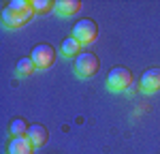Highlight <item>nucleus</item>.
<instances>
[{
	"instance_id": "nucleus-4",
	"label": "nucleus",
	"mask_w": 160,
	"mask_h": 154,
	"mask_svg": "<svg viewBox=\"0 0 160 154\" xmlns=\"http://www.w3.org/2000/svg\"><path fill=\"white\" fill-rule=\"evenodd\" d=\"M73 37L81 43V45H88V43H94V38L98 37V26L94 19H81L77 22L73 28Z\"/></svg>"
},
{
	"instance_id": "nucleus-8",
	"label": "nucleus",
	"mask_w": 160,
	"mask_h": 154,
	"mask_svg": "<svg viewBox=\"0 0 160 154\" xmlns=\"http://www.w3.org/2000/svg\"><path fill=\"white\" fill-rule=\"evenodd\" d=\"M34 146L30 143L28 137H13L7 146V154H32Z\"/></svg>"
},
{
	"instance_id": "nucleus-10",
	"label": "nucleus",
	"mask_w": 160,
	"mask_h": 154,
	"mask_svg": "<svg viewBox=\"0 0 160 154\" xmlns=\"http://www.w3.org/2000/svg\"><path fill=\"white\" fill-rule=\"evenodd\" d=\"M79 47H81V43L77 41L75 37H68V38H64L62 41V56H66V58H71V56H79Z\"/></svg>"
},
{
	"instance_id": "nucleus-7",
	"label": "nucleus",
	"mask_w": 160,
	"mask_h": 154,
	"mask_svg": "<svg viewBox=\"0 0 160 154\" xmlns=\"http://www.w3.org/2000/svg\"><path fill=\"white\" fill-rule=\"evenodd\" d=\"M30 143L34 146V148H43L47 139H49V133H47V128L43 126V124H32V126L28 128V135H26Z\"/></svg>"
},
{
	"instance_id": "nucleus-11",
	"label": "nucleus",
	"mask_w": 160,
	"mask_h": 154,
	"mask_svg": "<svg viewBox=\"0 0 160 154\" xmlns=\"http://www.w3.org/2000/svg\"><path fill=\"white\" fill-rule=\"evenodd\" d=\"M34 62H32V58H22V60H17L15 64V75L17 77H30L34 73Z\"/></svg>"
},
{
	"instance_id": "nucleus-5",
	"label": "nucleus",
	"mask_w": 160,
	"mask_h": 154,
	"mask_svg": "<svg viewBox=\"0 0 160 154\" xmlns=\"http://www.w3.org/2000/svg\"><path fill=\"white\" fill-rule=\"evenodd\" d=\"M30 58H32V62H34L37 69H49L51 64H53V60H56V51H53L51 45L43 43V45H37L32 49V56Z\"/></svg>"
},
{
	"instance_id": "nucleus-9",
	"label": "nucleus",
	"mask_w": 160,
	"mask_h": 154,
	"mask_svg": "<svg viewBox=\"0 0 160 154\" xmlns=\"http://www.w3.org/2000/svg\"><path fill=\"white\" fill-rule=\"evenodd\" d=\"M79 9H81L79 0H58L56 2V13L62 17H71L75 13H79Z\"/></svg>"
},
{
	"instance_id": "nucleus-13",
	"label": "nucleus",
	"mask_w": 160,
	"mask_h": 154,
	"mask_svg": "<svg viewBox=\"0 0 160 154\" xmlns=\"http://www.w3.org/2000/svg\"><path fill=\"white\" fill-rule=\"evenodd\" d=\"M32 9H34V13H47L56 9V2L53 0H32Z\"/></svg>"
},
{
	"instance_id": "nucleus-6",
	"label": "nucleus",
	"mask_w": 160,
	"mask_h": 154,
	"mask_svg": "<svg viewBox=\"0 0 160 154\" xmlns=\"http://www.w3.org/2000/svg\"><path fill=\"white\" fill-rule=\"evenodd\" d=\"M160 90V66H152L141 75V92L154 94Z\"/></svg>"
},
{
	"instance_id": "nucleus-3",
	"label": "nucleus",
	"mask_w": 160,
	"mask_h": 154,
	"mask_svg": "<svg viewBox=\"0 0 160 154\" xmlns=\"http://www.w3.org/2000/svg\"><path fill=\"white\" fill-rule=\"evenodd\" d=\"M98 66H100V62H98V58H96V54L83 51L75 60V73L79 77H94L96 71H98Z\"/></svg>"
},
{
	"instance_id": "nucleus-2",
	"label": "nucleus",
	"mask_w": 160,
	"mask_h": 154,
	"mask_svg": "<svg viewBox=\"0 0 160 154\" xmlns=\"http://www.w3.org/2000/svg\"><path fill=\"white\" fill-rule=\"evenodd\" d=\"M132 86V73L126 66H115L107 75V88L111 92H126Z\"/></svg>"
},
{
	"instance_id": "nucleus-12",
	"label": "nucleus",
	"mask_w": 160,
	"mask_h": 154,
	"mask_svg": "<svg viewBox=\"0 0 160 154\" xmlns=\"http://www.w3.org/2000/svg\"><path fill=\"white\" fill-rule=\"evenodd\" d=\"M28 128L30 126L26 124L24 118H15V120L11 122V128H9V131H11L13 137H26V135H28Z\"/></svg>"
},
{
	"instance_id": "nucleus-1",
	"label": "nucleus",
	"mask_w": 160,
	"mask_h": 154,
	"mask_svg": "<svg viewBox=\"0 0 160 154\" xmlns=\"http://www.w3.org/2000/svg\"><path fill=\"white\" fill-rule=\"evenodd\" d=\"M32 15H34L32 2H28V0H11L2 11V24L7 28H19L26 22H30Z\"/></svg>"
}]
</instances>
